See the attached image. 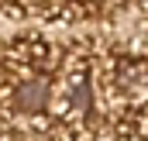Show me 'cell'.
I'll list each match as a JSON object with an SVG mask.
<instances>
[{
	"label": "cell",
	"instance_id": "cell-1",
	"mask_svg": "<svg viewBox=\"0 0 148 141\" xmlns=\"http://www.w3.org/2000/svg\"><path fill=\"white\" fill-rule=\"evenodd\" d=\"M45 100H48V90L41 83H24L17 90V110H24V114H38L45 107Z\"/></svg>",
	"mask_w": 148,
	"mask_h": 141
}]
</instances>
